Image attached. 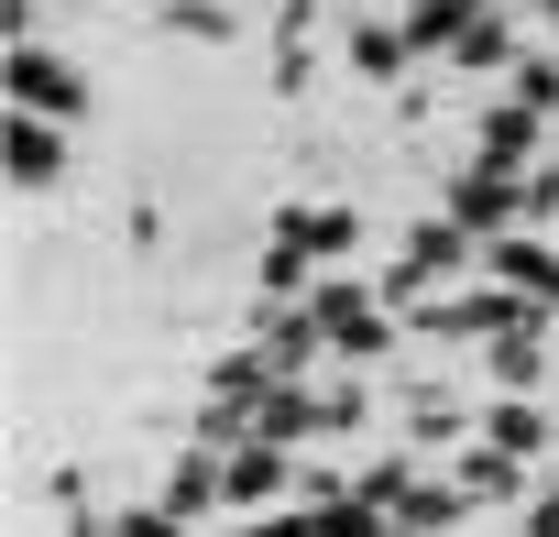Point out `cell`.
<instances>
[{"label":"cell","instance_id":"obj_1","mask_svg":"<svg viewBox=\"0 0 559 537\" xmlns=\"http://www.w3.org/2000/svg\"><path fill=\"white\" fill-rule=\"evenodd\" d=\"M23 99H34V110H67V99H78V77H67V67H45V56H23Z\"/></svg>","mask_w":559,"mask_h":537}]
</instances>
